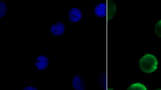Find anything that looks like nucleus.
I'll return each instance as SVG.
<instances>
[{
  "instance_id": "nucleus-1",
  "label": "nucleus",
  "mask_w": 161,
  "mask_h": 90,
  "mask_svg": "<svg viewBox=\"0 0 161 90\" xmlns=\"http://www.w3.org/2000/svg\"><path fill=\"white\" fill-rule=\"evenodd\" d=\"M158 62L157 58L153 54L146 53L142 56L139 61L140 69L143 72L149 73L155 71L157 68Z\"/></svg>"
},
{
  "instance_id": "nucleus-2",
  "label": "nucleus",
  "mask_w": 161,
  "mask_h": 90,
  "mask_svg": "<svg viewBox=\"0 0 161 90\" xmlns=\"http://www.w3.org/2000/svg\"><path fill=\"white\" fill-rule=\"evenodd\" d=\"M50 64L48 57L45 55H39L37 58L35 62L36 68L39 71L46 69Z\"/></svg>"
},
{
  "instance_id": "nucleus-3",
  "label": "nucleus",
  "mask_w": 161,
  "mask_h": 90,
  "mask_svg": "<svg viewBox=\"0 0 161 90\" xmlns=\"http://www.w3.org/2000/svg\"><path fill=\"white\" fill-rule=\"evenodd\" d=\"M66 30V27L64 24L61 22H58L52 24L49 28L51 35L55 36L61 35Z\"/></svg>"
},
{
  "instance_id": "nucleus-4",
  "label": "nucleus",
  "mask_w": 161,
  "mask_h": 90,
  "mask_svg": "<svg viewBox=\"0 0 161 90\" xmlns=\"http://www.w3.org/2000/svg\"><path fill=\"white\" fill-rule=\"evenodd\" d=\"M72 84L75 90H86V82L83 77L80 74H77L74 77Z\"/></svg>"
},
{
  "instance_id": "nucleus-5",
  "label": "nucleus",
  "mask_w": 161,
  "mask_h": 90,
  "mask_svg": "<svg viewBox=\"0 0 161 90\" xmlns=\"http://www.w3.org/2000/svg\"><path fill=\"white\" fill-rule=\"evenodd\" d=\"M68 16L69 21L75 22L80 21L83 17V13L81 10L75 7L71 8L69 10Z\"/></svg>"
},
{
  "instance_id": "nucleus-6",
  "label": "nucleus",
  "mask_w": 161,
  "mask_h": 90,
  "mask_svg": "<svg viewBox=\"0 0 161 90\" xmlns=\"http://www.w3.org/2000/svg\"><path fill=\"white\" fill-rule=\"evenodd\" d=\"M94 12L97 16L103 17L107 15V2H100L97 3L94 8Z\"/></svg>"
},
{
  "instance_id": "nucleus-7",
  "label": "nucleus",
  "mask_w": 161,
  "mask_h": 90,
  "mask_svg": "<svg viewBox=\"0 0 161 90\" xmlns=\"http://www.w3.org/2000/svg\"><path fill=\"white\" fill-rule=\"evenodd\" d=\"M107 2V20L113 19L117 12V6L114 0H110Z\"/></svg>"
},
{
  "instance_id": "nucleus-8",
  "label": "nucleus",
  "mask_w": 161,
  "mask_h": 90,
  "mask_svg": "<svg viewBox=\"0 0 161 90\" xmlns=\"http://www.w3.org/2000/svg\"><path fill=\"white\" fill-rule=\"evenodd\" d=\"M127 90H147L146 86L140 82H135L131 84Z\"/></svg>"
},
{
  "instance_id": "nucleus-9",
  "label": "nucleus",
  "mask_w": 161,
  "mask_h": 90,
  "mask_svg": "<svg viewBox=\"0 0 161 90\" xmlns=\"http://www.w3.org/2000/svg\"><path fill=\"white\" fill-rule=\"evenodd\" d=\"M7 7L6 3L3 1H0V18H3L6 14Z\"/></svg>"
},
{
  "instance_id": "nucleus-10",
  "label": "nucleus",
  "mask_w": 161,
  "mask_h": 90,
  "mask_svg": "<svg viewBox=\"0 0 161 90\" xmlns=\"http://www.w3.org/2000/svg\"><path fill=\"white\" fill-rule=\"evenodd\" d=\"M154 31L156 36L161 38V19L158 21L155 24Z\"/></svg>"
},
{
  "instance_id": "nucleus-11",
  "label": "nucleus",
  "mask_w": 161,
  "mask_h": 90,
  "mask_svg": "<svg viewBox=\"0 0 161 90\" xmlns=\"http://www.w3.org/2000/svg\"><path fill=\"white\" fill-rule=\"evenodd\" d=\"M23 90H38L37 88L33 86H28L25 87Z\"/></svg>"
},
{
  "instance_id": "nucleus-12",
  "label": "nucleus",
  "mask_w": 161,
  "mask_h": 90,
  "mask_svg": "<svg viewBox=\"0 0 161 90\" xmlns=\"http://www.w3.org/2000/svg\"><path fill=\"white\" fill-rule=\"evenodd\" d=\"M108 90H114L113 89L111 88H109L108 89Z\"/></svg>"
},
{
  "instance_id": "nucleus-13",
  "label": "nucleus",
  "mask_w": 161,
  "mask_h": 90,
  "mask_svg": "<svg viewBox=\"0 0 161 90\" xmlns=\"http://www.w3.org/2000/svg\"><path fill=\"white\" fill-rule=\"evenodd\" d=\"M161 90V89H157V90Z\"/></svg>"
}]
</instances>
